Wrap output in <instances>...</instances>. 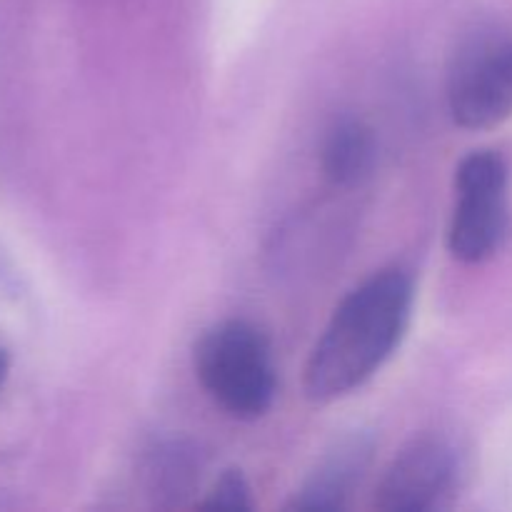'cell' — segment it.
Instances as JSON below:
<instances>
[{
	"label": "cell",
	"instance_id": "6da1fadb",
	"mask_svg": "<svg viewBox=\"0 0 512 512\" xmlns=\"http://www.w3.org/2000/svg\"><path fill=\"white\" fill-rule=\"evenodd\" d=\"M413 310V283L383 270L345 295L315 343L305 368V393L333 403L368 383L403 340Z\"/></svg>",
	"mask_w": 512,
	"mask_h": 512
},
{
	"label": "cell",
	"instance_id": "7a4b0ae2",
	"mask_svg": "<svg viewBox=\"0 0 512 512\" xmlns=\"http://www.w3.org/2000/svg\"><path fill=\"white\" fill-rule=\"evenodd\" d=\"M195 375L205 393L228 415L258 420L278 395L273 353L255 325L223 320L195 343Z\"/></svg>",
	"mask_w": 512,
	"mask_h": 512
},
{
	"label": "cell",
	"instance_id": "3957f363",
	"mask_svg": "<svg viewBox=\"0 0 512 512\" xmlns=\"http://www.w3.org/2000/svg\"><path fill=\"white\" fill-rule=\"evenodd\" d=\"M453 223L448 248L460 263L488 260L508 233V165L495 150H475L455 170Z\"/></svg>",
	"mask_w": 512,
	"mask_h": 512
},
{
	"label": "cell",
	"instance_id": "277c9868",
	"mask_svg": "<svg viewBox=\"0 0 512 512\" xmlns=\"http://www.w3.org/2000/svg\"><path fill=\"white\" fill-rule=\"evenodd\" d=\"M458 450L443 435H420L410 440L390 468L375 493V508L385 512H428L458 485Z\"/></svg>",
	"mask_w": 512,
	"mask_h": 512
},
{
	"label": "cell",
	"instance_id": "5b68a950",
	"mask_svg": "<svg viewBox=\"0 0 512 512\" xmlns=\"http://www.w3.org/2000/svg\"><path fill=\"white\" fill-rule=\"evenodd\" d=\"M448 108L465 130H488L512 115V40L478 43L450 73Z\"/></svg>",
	"mask_w": 512,
	"mask_h": 512
},
{
	"label": "cell",
	"instance_id": "8992f818",
	"mask_svg": "<svg viewBox=\"0 0 512 512\" xmlns=\"http://www.w3.org/2000/svg\"><path fill=\"white\" fill-rule=\"evenodd\" d=\"M323 173L338 188H353L378 163V138L363 120L345 118L330 128L323 143Z\"/></svg>",
	"mask_w": 512,
	"mask_h": 512
},
{
	"label": "cell",
	"instance_id": "52a82bcc",
	"mask_svg": "<svg viewBox=\"0 0 512 512\" xmlns=\"http://www.w3.org/2000/svg\"><path fill=\"white\" fill-rule=\"evenodd\" d=\"M368 448L363 443H350L330 455L313 478L303 485L293 500V510H340L345 508L350 490L355 480L360 478V470L365 468Z\"/></svg>",
	"mask_w": 512,
	"mask_h": 512
},
{
	"label": "cell",
	"instance_id": "ba28073f",
	"mask_svg": "<svg viewBox=\"0 0 512 512\" xmlns=\"http://www.w3.org/2000/svg\"><path fill=\"white\" fill-rule=\"evenodd\" d=\"M195 475H198V458L193 455V450L180 443L165 445L150 458V490L158 498H170L173 503L180 500L193 488Z\"/></svg>",
	"mask_w": 512,
	"mask_h": 512
},
{
	"label": "cell",
	"instance_id": "9c48e42d",
	"mask_svg": "<svg viewBox=\"0 0 512 512\" xmlns=\"http://www.w3.org/2000/svg\"><path fill=\"white\" fill-rule=\"evenodd\" d=\"M200 508H208V510H248L253 508L250 503V485L248 480L243 478L240 470H228L218 478L215 488L210 490L208 498L200 503Z\"/></svg>",
	"mask_w": 512,
	"mask_h": 512
},
{
	"label": "cell",
	"instance_id": "30bf717a",
	"mask_svg": "<svg viewBox=\"0 0 512 512\" xmlns=\"http://www.w3.org/2000/svg\"><path fill=\"white\" fill-rule=\"evenodd\" d=\"M8 368H10L8 353H5V350H0V385H3V380L8 378Z\"/></svg>",
	"mask_w": 512,
	"mask_h": 512
}]
</instances>
